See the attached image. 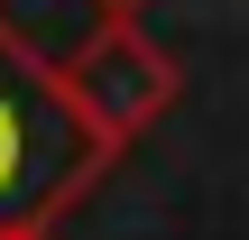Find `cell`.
Returning a JSON list of instances; mask_svg holds the SVG:
<instances>
[{
	"label": "cell",
	"instance_id": "cell-1",
	"mask_svg": "<svg viewBox=\"0 0 249 240\" xmlns=\"http://www.w3.org/2000/svg\"><path fill=\"white\" fill-rule=\"evenodd\" d=\"M102 176H111V148L74 120L65 83L28 65L0 28V240H46Z\"/></svg>",
	"mask_w": 249,
	"mask_h": 240
},
{
	"label": "cell",
	"instance_id": "cell-2",
	"mask_svg": "<svg viewBox=\"0 0 249 240\" xmlns=\"http://www.w3.org/2000/svg\"><path fill=\"white\" fill-rule=\"evenodd\" d=\"M55 83H65L74 120H83V129H92V139H102L111 157H120L129 139H148V129H157V120L176 111V92H185L176 55H166V46H157V37L139 28V18L102 28V37H92V46H83V55H74V65L55 74Z\"/></svg>",
	"mask_w": 249,
	"mask_h": 240
},
{
	"label": "cell",
	"instance_id": "cell-3",
	"mask_svg": "<svg viewBox=\"0 0 249 240\" xmlns=\"http://www.w3.org/2000/svg\"><path fill=\"white\" fill-rule=\"evenodd\" d=\"M0 28H9V46H18L28 65L65 74L102 28H120V9H111V0H0Z\"/></svg>",
	"mask_w": 249,
	"mask_h": 240
},
{
	"label": "cell",
	"instance_id": "cell-4",
	"mask_svg": "<svg viewBox=\"0 0 249 240\" xmlns=\"http://www.w3.org/2000/svg\"><path fill=\"white\" fill-rule=\"evenodd\" d=\"M111 9H120V18H139V9H148V0H111Z\"/></svg>",
	"mask_w": 249,
	"mask_h": 240
}]
</instances>
